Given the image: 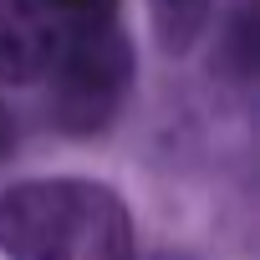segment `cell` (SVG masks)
Instances as JSON below:
<instances>
[{"label":"cell","instance_id":"6","mask_svg":"<svg viewBox=\"0 0 260 260\" xmlns=\"http://www.w3.org/2000/svg\"><path fill=\"white\" fill-rule=\"evenodd\" d=\"M6 143H11V117H6V107H0V153H6Z\"/></svg>","mask_w":260,"mask_h":260},{"label":"cell","instance_id":"2","mask_svg":"<svg viewBox=\"0 0 260 260\" xmlns=\"http://www.w3.org/2000/svg\"><path fill=\"white\" fill-rule=\"evenodd\" d=\"M46 77H51L56 122L67 133H97L127 92L133 51H127L122 31L112 26V16L107 21H67Z\"/></svg>","mask_w":260,"mask_h":260},{"label":"cell","instance_id":"3","mask_svg":"<svg viewBox=\"0 0 260 260\" xmlns=\"http://www.w3.org/2000/svg\"><path fill=\"white\" fill-rule=\"evenodd\" d=\"M56 16L41 0H0V87H31L56 56Z\"/></svg>","mask_w":260,"mask_h":260},{"label":"cell","instance_id":"1","mask_svg":"<svg viewBox=\"0 0 260 260\" xmlns=\"http://www.w3.org/2000/svg\"><path fill=\"white\" fill-rule=\"evenodd\" d=\"M11 260H138L127 204L97 179H26L0 194Z\"/></svg>","mask_w":260,"mask_h":260},{"label":"cell","instance_id":"5","mask_svg":"<svg viewBox=\"0 0 260 260\" xmlns=\"http://www.w3.org/2000/svg\"><path fill=\"white\" fill-rule=\"evenodd\" d=\"M41 6L61 21H107L117 11V0H41Z\"/></svg>","mask_w":260,"mask_h":260},{"label":"cell","instance_id":"4","mask_svg":"<svg viewBox=\"0 0 260 260\" xmlns=\"http://www.w3.org/2000/svg\"><path fill=\"white\" fill-rule=\"evenodd\" d=\"M153 21H158L164 46L184 51L199 36V26L209 21V0H153Z\"/></svg>","mask_w":260,"mask_h":260}]
</instances>
